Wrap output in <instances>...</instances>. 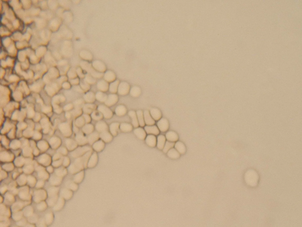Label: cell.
Listing matches in <instances>:
<instances>
[{"label":"cell","mask_w":302,"mask_h":227,"mask_svg":"<svg viewBox=\"0 0 302 227\" xmlns=\"http://www.w3.org/2000/svg\"><path fill=\"white\" fill-rule=\"evenodd\" d=\"M175 149L179 152L180 154H184L186 152V148L185 145L181 142H177L175 143Z\"/></svg>","instance_id":"cell-24"},{"label":"cell","mask_w":302,"mask_h":227,"mask_svg":"<svg viewBox=\"0 0 302 227\" xmlns=\"http://www.w3.org/2000/svg\"><path fill=\"white\" fill-rule=\"evenodd\" d=\"M64 203H65L64 199L62 197H59L55 205H54L53 209L55 211L60 210L64 206Z\"/></svg>","instance_id":"cell-26"},{"label":"cell","mask_w":302,"mask_h":227,"mask_svg":"<svg viewBox=\"0 0 302 227\" xmlns=\"http://www.w3.org/2000/svg\"><path fill=\"white\" fill-rule=\"evenodd\" d=\"M58 192V189L57 188H52L48 190V196L49 197H53L57 196V193Z\"/></svg>","instance_id":"cell-37"},{"label":"cell","mask_w":302,"mask_h":227,"mask_svg":"<svg viewBox=\"0 0 302 227\" xmlns=\"http://www.w3.org/2000/svg\"><path fill=\"white\" fill-rule=\"evenodd\" d=\"M24 213L22 211H20L17 212H13L12 218L15 221H18L21 220L24 216Z\"/></svg>","instance_id":"cell-32"},{"label":"cell","mask_w":302,"mask_h":227,"mask_svg":"<svg viewBox=\"0 0 302 227\" xmlns=\"http://www.w3.org/2000/svg\"><path fill=\"white\" fill-rule=\"evenodd\" d=\"M24 215L27 217H29L33 215V207L29 205H28L25 208L23 211Z\"/></svg>","instance_id":"cell-30"},{"label":"cell","mask_w":302,"mask_h":227,"mask_svg":"<svg viewBox=\"0 0 302 227\" xmlns=\"http://www.w3.org/2000/svg\"><path fill=\"white\" fill-rule=\"evenodd\" d=\"M175 142H170L167 141L166 142L165 144V146H164V148L163 149V151L165 153H167V152L171 149L174 146H175Z\"/></svg>","instance_id":"cell-33"},{"label":"cell","mask_w":302,"mask_h":227,"mask_svg":"<svg viewBox=\"0 0 302 227\" xmlns=\"http://www.w3.org/2000/svg\"><path fill=\"white\" fill-rule=\"evenodd\" d=\"M105 147V142L102 140H99L95 142L93 145V148L97 152L102 151Z\"/></svg>","instance_id":"cell-19"},{"label":"cell","mask_w":302,"mask_h":227,"mask_svg":"<svg viewBox=\"0 0 302 227\" xmlns=\"http://www.w3.org/2000/svg\"><path fill=\"white\" fill-rule=\"evenodd\" d=\"M245 181L247 183L251 186H255L258 181V175L256 172L253 170H249L246 173L245 176Z\"/></svg>","instance_id":"cell-1"},{"label":"cell","mask_w":302,"mask_h":227,"mask_svg":"<svg viewBox=\"0 0 302 227\" xmlns=\"http://www.w3.org/2000/svg\"><path fill=\"white\" fill-rule=\"evenodd\" d=\"M58 195L53 197H49V199L47 201L48 205L49 206H54L58 201Z\"/></svg>","instance_id":"cell-35"},{"label":"cell","mask_w":302,"mask_h":227,"mask_svg":"<svg viewBox=\"0 0 302 227\" xmlns=\"http://www.w3.org/2000/svg\"><path fill=\"white\" fill-rule=\"evenodd\" d=\"M119 125L120 124L117 122H113L110 125L109 127L110 132L113 136L117 135L118 131L119 129Z\"/></svg>","instance_id":"cell-15"},{"label":"cell","mask_w":302,"mask_h":227,"mask_svg":"<svg viewBox=\"0 0 302 227\" xmlns=\"http://www.w3.org/2000/svg\"><path fill=\"white\" fill-rule=\"evenodd\" d=\"M84 121L85 120L83 118H79L76 120V126L79 127L82 126L84 124Z\"/></svg>","instance_id":"cell-45"},{"label":"cell","mask_w":302,"mask_h":227,"mask_svg":"<svg viewBox=\"0 0 302 227\" xmlns=\"http://www.w3.org/2000/svg\"><path fill=\"white\" fill-rule=\"evenodd\" d=\"M25 227H36L35 225L33 224H27Z\"/></svg>","instance_id":"cell-51"},{"label":"cell","mask_w":302,"mask_h":227,"mask_svg":"<svg viewBox=\"0 0 302 227\" xmlns=\"http://www.w3.org/2000/svg\"><path fill=\"white\" fill-rule=\"evenodd\" d=\"M84 118L87 123L90 122L91 121V118L90 116L88 114H84Z\"/></svg>","instance_id":"cell-48"},{"label":"cell","mask_w":302,"mask_h":227,"mask_svg":"<svg viewBox=\"0 0 302 227\" xmlns=\"http://www.w3.org/2000/svg\"></svg>","instance_id":"cell-52"},{"label":"cell","mask_w":302,"mask_h":227,"mask_svg":"<svg viewBox=\"0 0 302 227\" xmlns=\"http://www.w3.org/2000/svg\"><path fill=\"white\" fill-rule=\"evenodd\" d=\"M9 223H7V222H5L4 223H1V227H9Z\"/></svg>","instance_id":"cell-50"},{"label":"cell","mask_w":302,"mask_h":227,"mask_svg":"<svg viewBox=\"0 0 302 227\" xmlns=\"http://www.w3.org/2000/svg\"><path fill=\"white\" fill-rule=\"evenodd\" d=\"M40 227H47V224L45 223L44 220H41L40 222Z\"/></svg>","instance_id":"cell-49"},{"label":"cell","mask_w":302,"mask_h":227,"mask_svg":"<svg viewBox=\"0 0 302 227\" xmlns=\"http://www.w3.org/2000/svg\"><path fill=\"white\" fill-rule=\"evenodd\" d=\"M149 112L155 121H159L161 118V111L159 110L157 108H152L150 111Z\"/></svg>","instance_id":"cell-11"},{"label":"cell","mask_w":302,"mask_h":227,"mask_svg":"<svg viewBox=\"0 0 302 227\" xmlns=\"http://www.w3.org/2000/svg\"><path fill=\"white\" fill-rule=\"evenodd\" d=\"M19 195L20 198L23 200L30 201V200L31 199V195H30L29 194L28 191L24 190V191H21L19 193Z\"/></svg>","instance_id":"cell-28"},{"label":"cell","mask_w":302,"mask_h":227,"mask_svg":"<svg viewBox=\"0 0 302 227\" xmlns=\"http://www.w3.org/2000/svg\"><path fill=\"white\" fill-rule=\"evenodd\" d=\"M73 193L71 190L68 189H64L61 191V196L64 200H69L72 197Z\"/></svg>","instance_id":"cell-25"},{"label":"cell","mask_w":302,"mask_h":227,"mask_svg":"<svg viewBox=\"0 0 302 227\" xmlns=\"http://www.w3.org/2000/svg\"><path fill=\"white\" fill-rule=\"evenodd\" d=\"M144 120L145 124L147 126H153L155 124V121L153 119L150 114L149 111H145L144 112Z\"/></svg>","instance_id":"cell-8"},{"label":"cell","mask_w":302,"mask_h":227,"mask_svg":"<svg viewBox=\"0 0 302 227\" xmlns=\"http://www.w3.org/2000/svg\"><path fill=\"white\" fill-rule=\"evenodd\" d=\"M47 203H46L45 201H43L38 203L37 208L39 211H43L46 209V208H47Z\"/></svg>","instance_id":"cell-40"},{"label":"cell","mask_w":302,"mask_h":227,"mask_svg":"<svg viewBox=\"0 0 302 227\" xmlns=\"http://www.w3.org/2000/svg\"><path fill=\"white\" fill-rule=\"evenodd\" d=\"M7 208H6V206L4 205V204H1V214H4L7 210Z\"/></svg>","instance_id":"cell-47"},{"label":"cell","mask_w":302,"mask_h":227,"mask_svg":"<svg viewBox=\"0 0 302 227\" xmlns=\"http://www.w3.org/2000/svg\"><path fill=\"white\" fill-rule=\"evenodd\" d=\"M118 100L117 96L115 95H111L108 96L105 102V104L108 107L113 106V105L117 103Z\"/></svg>","instance_id":"cell-13"},{"label":"cell","mask_w":302,"mask_h":227,"mask_svg":"<svg viewBox=\"0 0 302 227\" xmlns=\"http://www.w3.org/2000/svg\"><path fill=\"white\" fill-rule=\"evenodd\" d=\"M28 220L30 224H34V223H36L38 221V217L36 214H33L31 216L28 217Z\"/></svg>","instance_id":"cell-43"},{"label":"cell","mask_w":302,"mask_h":227,"mask_svg":"<svg viewBox=\"0 0 302 227\" xmlns=\"http://www.w3.org/2000/svg\"><path fill=\"white\" fill-rule=\"evenodd\" d=\"M167 155L172 159H177L180 157V154L175 148H172L167 152Z\"/></svg>","instance_id":"cell-27"},{"label":"cell","mask_w":302,"mask_h":227,"mask_svg":"<svg viewBox=\"0 0 302 227\" xmlns=\"http://www.w3.org/2000/svg\"><path fill=\"white\" fill-rule=\"evenodd\" d=\"M54 216L52 212H48L45 215L44 217V221L47 225H50L53 221Z\"/></svg>","instance_id":"cell-31"},{"label":"cell","mask_w":302,"mask_h":227,"mask_svg":"<svg viewBox=\"0 0 302 227\" xmlns=\"http://www.w3.org/2000/svg\"><path fill=\"white\" fill-rule=\"evenodd\" d=\"M92 118L95 120H100L103 118V115L99 111H95L92 114Z\"/></svg>","instance_id":"cell-36"},{"label":"cell","mask_w":302,"mask_h":227,"mask_svg":"<svg viewBox=\"0 0 302 227\" xmlns=\"http://www.w3.org/2000/svg\"><path fill=\"white\" fill-rule=\"evenodd\" d=\"M84 177V171H81L75 176L74 181L75 183H80L83 179Z\"/></svg>","instance_id":"cell-34"},{"label":"cell","mask_w":302,"mask_h":227,"mask_svg":"<svg viewBox=\"0 0 302 227\" xmlns=\"http://www.w3.org/2000/svg\"><path fill=\"white\" fill-rule=\"evenodd\" d=\"M76 140L77 142L79 144H80V145L84 144L87 142V140L86 138L84 137L83 136H82V135H80V134H78V135L76 136Z\"/></svg>","instance_id":"cell-38"},{"label":"cell","mask_w":302,"mask_h":227,"mask_svg":"<svg viewBox=\"0 0 302 227\" xmlns=\"http://www.w3.org/2000/svg\"><path fill=\"white\" fill-rule=\"evenodd\" d=\"M157 126L161 132H165L168 130L169 128V123L167 119L162 118L158 121Z\"/></svg>","instance_id":"cell-4"},{"label":"cell","mask_w":302,"mask_h":227,"mask_svg":"<svg viewBox=\"0 0 302 227\" xmlns=\"http://www.w3.org/2000/svg\"><path fill=\"white\" fill-rule=\"evenodd\" d=\"M166 139L170 142H175L178 139L177 134L173 131H169L166 134Z\"/></svg>","instance_id":"cell-16"},{"label":"cell","mask_w":302,"mask_h":227,"mask_svg":"<svg viewBox=\"0 0 302 227\" xmlns=\"http://www.w3.org/2000/svg\"><path fill=\"white\" fill-rule=\"evenodd\" d=\"M141 94V90L138 87H134L131 89V95L133 97H137L139 96Z\"/></svg>","instance_id":"cell-41"},{"label":"cell","mask_w":302,"mask_h":227,"mask_svg":"<svg viewBox=\"0 0 302 227\" xmlns=\"http://www.w3.org/2000/svg\"><path fill=\"white\" fill-rule=\"evenodd\" d=\"M165 136L163 135H159L157 138V146L159 149L163 150L165 144Z\"/></svg>","instance_id":"cell-17"},{"label":"cell","mask_w":302,"mask_h":227,"mask_svg":"<svg viewBox=\"0 0 302 227\" xmlns=\"http://www.w3.org/2000/svg\"><path fill=\"white\" fill-rule=\"evenodd\" d=\"M68 188L72 191H76L78 189V185L74 182H71L68 185Z\"/></svg>","instance_id":"cell-44"},{"label":"cell","mask_w":302,"mask_h":227,"mask_svg":"<svg viewBox=\"0 0 302 227\" xmlns=\"http://www.w3.org/2000/svg\"><path fill=\"white\" fill-rule=\"evenodd\" d=\"M128 114L131 119L132 125L135 128H137L139 126L137 113L134 111H130L128 113Z\"/></svg>","instance_id":"cell-12"},{"label":"cell","mask_w":302,"mask_h":227,"mask_svg":"<svg viewBox=\"0 0 302 227\" xmlns=\"http://www.w3.org/2000/svg\"><path fill=\"white\" fill-rule=\"evenodd\" d=\"M31 203V201H25V202H16L14 203L12 206V211L13 212H15L18 211H21V209L24 208V207L25 206H28Z\"/></svg>","instance_id":"cell-5"},{"label":"cell","mask_w":302,"mask_h":227,"mask_svg":"<svg viewBox=\"0 0 302 227\" xmlns=\"http://www.w3.org/2000/svg\"><path fill=\"white\" fill-rule=\"evenodd\" d=\"M146 144L150 147H154L157 146V138L156 136L149 134L145 138Z\"/></svg>","instance_id":"cell-10"},{"label":"cell","mask_w":302,"mask_h":227,"mask_svg":"<svg viewBox=\"0 0 302 227\" xmlns=\"http://www.w3.org/2000/svg\"><path fill=\"white\" fill-rule=\"evenodd\" d=\"M134 133L137 137L141 140H145L147 137V133L145 129L142 127H137L134 130Z\"/></svg>","instance_id":"cell-7"},{"label":"cell","mask_w":302,"mask_h":227,"mask_svg":"<svg viewBox=\"0 0 302 227\" xmlns=\"http://www.w3.org/2000/svg\"><path fill=\"white\" fill-rule=\"evenodd\" d=\"M98 161V156L96 153H94L91 156L89 161H88V167L90 168L94 167L97 164Z\"/></svg>","instance_id":"cell-23"},{"label":"cell","mask_w":302,"mask_h":227,"mask_svg":"<svg viewBox=\"0 0 302 227\" xmlns=\"http://www.w3.org/2000/svg\"><path fill=\"white\" fill-rule=\"evenodd\" d=\"M100 137L103 141L106 143L111 142L113 139V135H112L110 132L108 130L100 133Z\"/></svg>","instance_id":"cell-9"},{"label":"cell","mask_w":302,"mask_h":227,"mask_svg":"<svg viewBox=\"0 0 302 227\" xmlns=\"http://www.w3.org/2000/svg\"><path fill=\"white\" fill-rule=\"evenodd\" d=\"M5 199H6V201L7 202H8L10 204H12V203H14L15 202V197L13 196L12 194H10V193H7V194L5 195Z\"/></svg>","instance_id":"cell-42"},{"label":"cell","mask_w":302,"mask_h":227,"mask_svg":"<svg viewBox=\"0 0 302 227\" xmlns=\"http://www.w3.org/2000/svg\"><path fill=\"white\" fill-rule=\"evenodd\" d=\"M145 131L146 132L147 134H152V135H159L160 134V130L158 128L157 126L155 125L153 126H145Z\"/></svg>","instance_id":"cell-6"},{"label":"cell","mask_w":302,"mask_h":227,"mask_svg":"<svg viewBox=\"0 0 302 227\" xmlns=\"http://www.w3.org/2000/svg\"><path fill=\"white\" fill-rule=\"evenodd\" d=\"M96 130L99 132L102 133L104 131H107L108 130V126L104 121H100L96 125Z\"/></svg>","instance_id":"cell-14"},{"label":"cell","mask_w":302,"mask_h":227,"mask_svg":"<svg viewBox=\"0 0 302 227\" xmlns=\"http://www.w3.org/2000/svg\"><path fill=\"white\" fill-rule=\"evenodd\" d=\"M119 129L123 132H130L133 130V125L129 123L122 122L119 125Z\"/></svg>","instance_id":"cell-21"},{"label":"cell","mask_w":302,"mask_h":227,"mask_svg":"<svg viewBox=\"0 0 302 227\" xmlns=\"http://www.w3.org/2000/svg\"><path fill=\"white\" fill-rule=\"evenodd\" d=\"M26 222L27 221H26V219L22 218L21 220H19L17 222V225L19 227H22L26 224Z\"/></svg>","instance_id":"cell-46"},{"label":"cell","mask_w":302,"mask_h":227,"mask_svg":"<svg viewBox=\"0 0 302 227\" xmlns=\"http://www.w3.org/2000/svg\"><path fill=\"white\" fill-rule=\"evenodd\" d=\"M127 110L125 107L123 105H121L118 106L115 110V114L118 116H123L126 114Z\"/></svg>","instance_id":"cell-20"},{"label":"cell","mask_w":302,"mask_h":227,"mask_svg":"<svg viewBox=\"0 0 302 227\" xmlns=\"http://www.w3.org/2000/svg\"><path fill=\"white\" fill-rule=\"evenodd\" d=\"M91 150V149L88 146H85V147L79 148L73 152L72 153V156L74 157H77L80 155H83V154H84L87 151H89Z\"/></svg>","instance_id":"cell-18"},{"label":"cell","mask_w":302,"mask_h":227,"mask_svg":"<svg viewBox=\"0 0 302 227\" xmlns=\"http://www.w3.org/2000/svg\"><path fill=\"white\" fill-rule=\"evenodd\" d=\"M47 193L43 190H37L34 192L33 201L36 203H39L46 200Z\"/></svg>","instance_id":"cell-2"},{"label":"cell","mask_w":302,"mask_h":227,"mask_svg":"<svg viewBox=\"0 0 302 227\" xmlns=\"http://www.w3.org/2000/svg\"><path fill=\"white\" fill-rule=\"evenodd\" d=\"M136 113L139 126L141 127H145V124L144 120V112L141 110H138L136 112Z\"/></svg>","instance_id":"cell-22"},{"label":"cell","mask_w":302,"mask_h":227,"mask_svg":"<svg viewBox=\"0 0 302 227\" xmlns=\"http://www.w3.org/2000/svg\"><path fill=\"white\" fill-rule=\"evenodd\" d=\"M94 126L91 124H88L84 126L83 130L86 134H90L94 130Z\"/></svg>","instance_id":"cell-39"},{"label":"cell","mask_w":302,"mask_h":227,"mask_svg":"<svg viewBox=\"0 0 302 227\" xmlns=\"http://www.w3.org/2000/svg\"><path fill=\"white\" fill-rule=\"evenodd\" d=\"M100 138V135L98 133H92L88 137V142L90 144H92V143L98 141L97 140H98Z\"/></svg>","instance_id":"cell-29"},{"label":"cell","mask_w":302,"mask_h":227,"mask_svg":"<svg viewBox=\"0 0 302 227\" xmlns=\"http://www.w3.org/2000/svg\"><path fill=\"white\" fill-rule=\"evenodd\" d=\"M98 111L102 113L106 119H110L113 117V113L110 108L104 105H100L98 108Z\"/></svg>","instance_id":"cell-3"}]
</instances>
